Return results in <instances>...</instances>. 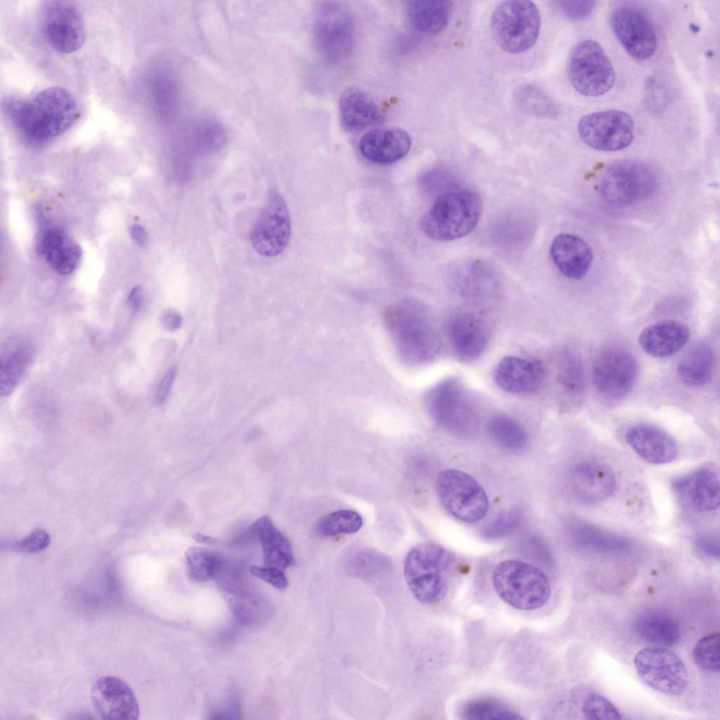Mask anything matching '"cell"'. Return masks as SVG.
Wrapping results in <instances>:
<instances>
[{"label":"cell","instance_id":"8fae6325","mask_svg":"<svg viewBox=\"0 0 720 720\" xmlns=\"http://www.w3.org/2000/svg\"><path fill=\"white\" fill-rule=\"evenodd\" d=\"M437 493L443 508L455 518L467 523L483 519L489 503L482 486L468 473L448 469L439 475Z\"/></svg>","mask_w":720,"mask_h":720},{"label":"cell","instance_id":"52a82bcc","mask_svg":"<svg viewBox=\"0 0 720 720\" xmlns=\"http://www.w3.org/2000/svg\"><path fill=\"white\" fill-rule=\"evenodd\" d=\"M541 16L536 4L527 0L499 4L491 17L492 35L505 51L516 54L529 49L536 41Z\"/></svg>","mask_w":720,"mask_h":720},{"label":"cell","instance_id":"f546056e","mask_svg":"<svg viewBox=\"0 0 720 720\" xmlns=\"http://www.w3.org/2000/svg\"><path fill=\"white\" fill-rule=\"evenodd\" d=\"M451 10V1L413 0L406 5V14L411 26L427 34L442 32L448 24Z\"/></svg>","mask_w":720,"mask_h":720},{"label":"cell","instance_id":"9c48e42d","mask_svg":"<svg viewBox=\"0 0 720 720\" xmlns=\"http://www.w3.org/2000/svg\"><path fill=\"white\" fill-rule=\"evenodd\" d=\"M355 22L347 7L335 1L321 3L315 12L313 35L323 59L337 64L348 58L355 41Z\"/></svg>","mask_w":720,"mask_h":720},{"label":"cell","instance_id":"ab89813d","mask_svg":"<svg viewBox=\"0 0 720 720\" xmlns=\"http://www.w3.org/2000/svg\"><path fill=\"white\" fill-rule=\"evenodd\" d=\"M188 139L199 150L213 151L223 146L226 139V131L217 121L202 120L195 123L188 130Z\"/></svg>","mask_w":720,"mask_h":720},{"label":"cell","instance_id":"f907efd6","mask_svg":"<svg viewBox=\"0 0 720 720\" xmlns=\"http://www.w3.org/2000/svg\"><path fill=\"white\" fill-rule=\"evenodd\" d=\"M697 550L707 557L719 558L720 553L719 536L713 534H703L695 540Z\"/></svg>","mask_w":720,"mask_h":720},{"label":"cell","instance_id":"f6af8a7d","mask_svg":"<svg viewBox=\"0 0 720 720\" xmlns=\"http://www.w3.org/2000/svg\"><path fill=\"white\" fill-rule=\"evenodd\" d=\"M582 712L587 719H621L617 708L607 698L599 695L588 697L582 705Z\"/></svg>","mask_w":720,"mask_h":720},{"label":"cell","instance_id":"c3c4849f","mask_svg":"<svg viewBox=\"0 0 720 720\" xmlns=\"http://www.w3.org/2000/svg\"><path fill=\"white\" fill-rule=\"evenodd\" d=\"M555 3L567 17L574 20H581L589 16L596 4L593 1H558Z\"/></svg>","mask_w":720,"mask_h":720},{"label":"cell","instance_id":"f35d334b","mask_svg":"<svg viewBox=\"0 0 720 720\" xmlns=\"http://www.w3.org/2000/svg\"><path fill=\"white\" fill-rule=\"evenodd\" d=\"M462 716L466 719H520L522 717L508 708L502 702L489 698H481L469 701L462 709Z\"/></svg>","mask_w":720,"mask_h":720},{"label":"cell","instance_id":"83f0119b","mask_svg":"<svg viewBox=\"0 0 720 720\" xmlns=\"http://www.w3.org/2000/svg\"><path fill=\"white\" fill-rule=\"evenodd\" d=\"M339 106L341 123L350 131L379 125L385 119L372 98L358 87L346 89L340 96Z\"/></svg>","mask_w":720,"mask_h":720},{"label":"cell","instance_id":"7c38bea8","mask_svg":"<svg viewBox=\"0 0 720 720\" xmlns=\"http://www.w3.org/2000/svg\"><path fill=\"white\" fill-rule=\"evenodd\" d=\"M634 356L617 345L603 348L596 355L592 370V381L596 391L609 399H619L634 387L638 375Z\"/></svg>","mask_w":720,"mask_h":720},{"label":"cell","instance_id":"5b68a950","mask_svg":"<svg viewBox=\"0 0 720 720\" xmlns=\"http://www.w3.org/2000/svg\"><path fill=\"white\" fill-rule=\"evenodd\" d=\"M425 401L432 420L450 434L470 437L477 432V406L458 379L448 378L437 383L428 392Z\"/></svg>","mask_w":720,"mask_h":720},{"label":"cell","instance_id":"9a60e30c","mask_svg":"<svg viewBox=\"0 0 720 720\" xmlns=\"http://www.w3.org/2000/svg\"><path fill=\"white\" fill-rule=\"evenodd\" d=\"M42 35L55 51L68 54L79 50L85 40V28L78 8L67 1H49L41 13Z\"/></svg>","mask_w":720,"mask_h":720},{"label":"cell","instance_id":"1f68e13d","mask_svg":"<svg viewBox=\"0 0 720 720\" xmlns=\"http://www.w3.org/2000/svg\"><path fill=\"white\" fill-rule=\"evenodd\" d=\"M714 356L711 347L700 342L693 345L680 359L677 373L680 380L690 387H700L710 379Z\"/></svg>","mask_w":720,"mask_h":720},{"label":"cell","instance_id":"e575fe53","mask_svg":"<svg viewBox=\"0 0 720 720\" xmlns=\"http://www.w3.org/2000/svg\"><path fill=\"white\" fill-rule=\"evenodd\" d=\"M636 629L642 639L655 645H672L680 638L678 624L663 614L651 613L641 617L636 623Z\"/></svg>","mask_w":720,"mask_h":720},{"label":"cell","instance_id":"603a6c76","mask_svg":"<svg viewBox=\"0 0 720 720\" xmlns=\"http://www.w3.org/2000/svg\"><path fill=\"white\" fill-rule=\"evenodd\" d=\"M572 479L574 495L586 504L603 502L613 494L617 487L612 470L596 461L577 464L572 469Z\"/></svg>","mask_w":720,"mask_h":720},{"label":"cell","instance_id":"60d3db41","mask_svg":"<svg viewBox=\"0 0 720 720\" xmlns=\"http://www.w3.org/2000/svg\"><path fill=\"white\" fill-rule=\"evenodd\" d=\"M523 514L520 508L513 507L499 513L481 530L487 540H496L509 536L520 526Z\"/></svg>","mask_w":720,"mask_h":720},{"label":"cell","instance_id":"f5cc1de1","mask_svg":"<svg viewBox=\"0 0 720 720\" xmlns=\"http://www.w3.org/2000/svg\"><path fill=\"white\" fill-rule=\"evenodd\" d=\"M160 323L165 329L175 331L181 327L182 319L177 312L167 311L161 315Z\"/></svg>","mask_w":720,"mask_h":720},{"label":"cell","instance_id":"7402d4cb","mask_svg":"<svg viewBox=\"0 0 720 720\" xmlns=\"http://www.w3.org/2000/svg\"><path fill=\"white\" fill-rule=\"evenodd\" d=\"M625 439L631 448L650 463H671L678 454V446L674 439L654 425L635 424L627 429Z\"/></svg>","mask_w":720,"mask_h":720},{"label":"cell","instance_id":"277c9868","mask_svg":"<svg viewBox=\"0 0 720 720\" xmlns=\"http://www.w3.org/2000/svg\"><path fill=\"white\" fill-rule=\"evenodd\" d=\"M482 212L480 196L470 190H454L440 195L422 217L420 226L430 238L449 241L470 233Z\"/></svg>","mask_w":720,"mask_h":720},{"label":"cell","instance_id":"11a10c76","mask_svg":"<svg viewBox=\"0 0 720 720\" xmlns=\"http://www.w3.org/2000/svg\"><path fill=\"white\" fill-rule=\"evenodd\" d=\"M130 236L132 240L140 246L144 245L148 240L146 229L139 224H134L130 228Z\"/></svg>","mask_w":720,"mask_h":720},{"label":"cell","instance_id":"5bb4252c","mask_svg":"<svg viewBox=\"0 0 720 720\" xmlns=\"http://www.w3.org/2000/svg\"><path fill=\"white\" fill-rule=\"evenodd\" d=\"M641 679L650 688L669 695H679L687 688L688 676L681 658L662 648H646L634 657Z\"/></svg>","mask_w":720,"mask_h":720},{"label":"cell","instance_id":"6da1fadb","mask_svg":"<svg viewBox=\"0 0 720 720\" xmlns=\"http://www.w3.org/2000/svg\"><path fill=\"white\" fill-rule=\"evenodd\" d=\"M6 114L17 132L32 143L49 142L69 130L79 117L72 94L60 86H50L25 98L10 99Z\"/></svg>","mask_w":720,"mask_h":720},{"label":"cell","instance_id":"836d02e7","mask_svg":"<svg viewBox=\"0 0 720 720\" xmlns=\"http://www.w3.org/2000/svg\"><path fill=\"white\" fill-rule=\"evenodd\" d=\"M32 358L29 345L20 344L11 347L1 354L0 393L11 394L26 372Z\"/></svg>","mask_w":720,"mask_h":720},{"label":"cell","instance_id":"4fadbf2b","mask_svg":"<svg viewBox=\"0 0 720 720\" xmlns=\"http://www.w3.org/2000/svg\"><path fill=\"white\" fill-rule=\"evenodd\" d=\"M577 131L580 139L589 147L600 151H617L632 143L634 123L623 110H603L583 116Z\"/></svg>","mask_w":720,"mask_h":720},{"label":"cell","instance_id":"d6a6232c","mask_svg":"<svg viewBox=\"0 0 720 720\" xmlns=\"http://www.w3.org/2000/svg\"><path fill=\"white\" fill-rule=\"evenodd\" d=\"M556 378L564 395L576 402L581 397L585 385L582 361L574 352L564 349L558 354Z\"/></svg>","mask_w":720,"mask_h":720},{"label":"cell","instance_id":"7bdbcfd3","mask_svg":"<svg viewBox=\"0 0 720 720\" xmlns=\"http://www.w3.org/2000/svg\"><path fill=\"white\" fill-rule=\"evenodd\" d=\"M518 102L528 112L543 117H553L556 108L549 97L538 88L525 85L518 90Z\"/></svg>","mask_w":720,"mask_h":720},{"label":"cell","instance_id":"3957f363","mask_svg":"<svg viewBox=\"0 0 720 720\" xmlns=\"http://www.w3.org/2000/svg\"><path fill=\"white\" fill-rule=\"evenodd\" d=\"M457 565L456 556L445 548L432 542L420 543L405 557V580L418 601L435 603L445 596Z\"/></svg>","mask_w":720,"mask_h":720},{"label":"cell","instance_id":"cb8c5ba5","mask_svg":"<svg viewBox=\"0 0 720 720\" xmlns=\"http://www.w3.org/2000/svg\"><path fill=\"white\" fill-rule=\"evenodd\" d=\"M411 146V137L406 131L396 127H383L365 133L359 140V150L368 160L385 165L403 158Z\"/></svg>","mask_w":720,"mask_h":720},{"label":"cell","instance_id":"44dd1931","mask_svg":"<svg viewBox=\"0 0 720 720\" xmlns=\"http://www.w3.org/2000/svg\"><path fill=\"white\" fill-rule=\"evenodd\" d=\"M544 377V368L539 361L518 356L503 358L494 372L497 385L514 394L535 392L541 386Z\"/></svg>","mask_w":720,"mask_h":720},{"label":"cell","instance_id":"bcb514c9","mask_svg":"<svg viewBox=\"0 0 720 720\" xmlns=\"http://www.w3.org/2000/svg\"><path fill=\"white\" fill-rule=\"evenodd\" d=\"M252 574L268 583L274 588L283 590L288 586V579L284 571L269 566L252 565L250 567Z\"/></svg>","mask_w":720,"mask_h":720},{"label":"cell","instance_id":"ffe728a7","mask_svg":"<svg viewBox=\"0 0 720 720\" xmlns=\"http://www.w3.org/2000/svg\"><path fill=\"white\" fill-rule=\"evenodd\" d=\"M445 331L454 353L464 361L480 357L489 342V332L485 324L470 312L459 311L449 316Z\"/></svg>","mask_w":720,"mask_h":720},{"label":"cell","instance_id":"8d00e7d4","mask_svg":"<svg viewBox=\"0 0 720 720\" xmlns=\"http://www.w3.org/2000/svg\"><path fill=\"white\" fill-rule=\"evenodd\" d=\"M185 557L188 576L195 582L209 581L220 572L223 565L218 554L202 548H188Z\"/></svg>","mask_w":720,"mask_h":720},{"label":"cell","instance_id":"ee69618b","mask_svg":"<svg viewBox=\"0 0 720 720\" xmlns=\"http://www.w3.org/2000/svg\"><path fill=\"white\" fill-rule=\"evenodd\" d=\"M158 101L160 113L169 120L175 116L178 107V89L175 79L166 74L160 77L158 87Z\"/></svg>","mask_w":720,"mask_h":720},{"label":"cell","instance_id":"8992f818","mask_svg":"<svg viewBox=\"0 0 720 720\" xmlns=\"http://www.w3.org/2000/svg\"><path fill=\"white\" fill-rule=\"evenodd\" d=\"M493 586L507 604L521 610L543 607L551 595L546 574L536 566L519 560H506L492 573Z\"/></svg>","mask_w":720,"mask_h":720},{"label":"cell","instance_id":"4316f807","mask_svg":"<svg viewBox=\"0 0 720 720\" xmlns=\"http://www.w3.org/2000/svg\"><path fill=\"white\" fill-rule=\"evenodd\" d=\"M690 338L688 327L678 321L664 320L643 328L638 338L641 348L655 357H668L678 352Z\"/></svg>","mask_w":720,"mask_h":720},{"label":"cell","instance_id":"d4e9b609","mask_svg":"<svg viewBox=\"0 0 720 720\" xmlns=\"http://www.w3.org/2000/svg\"><path fill=\"white\" fill-rule=\"evenodd\" d=\"M37 250L51 268L62 275L73 272L82 257L79 245L65 229L58 226L46 229L39 234Z\"/></svg>","mask_w":720,"mask_h":720},{"label":"cell","instance_id":"db71d44e","mask_svg":"<svg viewBox=\"0 0 720 720\" xmlns=\"http://www.w3.org/2000/svg\"><path fill=\"white\" fill-rule=\"evenodd\" d=\"M144 294L141 286H136L129 292L127 297V302L131 309L134 311H139L143 304Z\"/></svg>","mask_w":720,"mask_h":720},{"label":"cell","instance_id":"2e32d148","mask_svg":"<svg viewBox=\"0 0 720 720\" xmlns=\"http://www.w3.org/2000/svg\"><path fill=\"white\" fill-rule=\"evenodd\" d=\"M290 236V221L287 205L283 197L271 190L250 231L252 245L260 255L274 257L284 250Z\"/></svg>","mask_w":720,"mask_h":720},{"label":"cell","instance_id":"7a4b0ae2","mask_svg":"<svg viewBox=\"0 0 720 720\" xmlns=\"http://www.w3.org/2000/svg\"><path fill=\"white\" fill-rule=\"evenodd\" d=\"M384 321L400 357L418 365L433 359L440 349V340L429 313L411 301L388 307Z\"/></svg>","mask_w":720,"mask_h":720},{"label":"cell","instance_id":"b9f144b4","mask_svg":"<svg viewBox=\"0 0 720 720\" xmlns=\"http://www.w3.org/2000/svg\"><path fill=\"white\" fill-rule=\"evenodd\" d=\"M693 657L702 671L715 673L719 671V634L713 633L701 638L694 646Z\"/></svg>","mask_w":720,"mask_h":720},{"label":"cell","instance_id":"e0dca14e","mask_svg":"<svg viewBox=\"0 0 720 720\" xmlns=\"http://www.w3.org/2000/svg\"><path fill=\"white\" fill-rule=\"evenodd\" d=\"M615 35L626 52L634 59L645 60L655 53L657 34L650 18L641 9L622 5L610 15Z\"/></svg>","mask_w":720,"mask_h":720},{"label":"cell","instance_id":"d590c367","mask_svg":"<svg viewBox=\"0 0 720 720\" xmlns=\"http://www.w3.org/2000/svg\"><path fill=\"white\" fill-rule=\"evenodd\" d=\"M491 438L501 446L510 451H519L527 442L525 428L515 419L503 415L492 417L487 423Z\"/></svg>","mask_w":720,"mask_h":720},{"label":"cell","instance_id":"7dc6e473","mask_svg":"<svg viewBox=\"0 0 720 720\" xmlns=\"http://www.w3.org/2000/svg\"><path fill=\"white\" fill-rule=\"evenodd\" d=\"M50 543V536L44 530H36L25 539L11 545L12 550L23 553H37L45 549Z\"/></svg>","mask_w":720,"mask_h":720},{"label":"cell","instance_id":"ac0fdd59","mask_svg":"<svg viewBox=\"0 0 720 720\" xmlns=\"http://www.w3.org/2000/svg\"><path fill=\"white\" fill-rule=\"evenodd\" d=\"M91 699L98 715L103 719L136 720L139 707L136 695L122 679L104 676L92 685Z\"/></svg>","mask_w":720,"mask_h":720},{"label":"cell","instance_id":"681fc988","mask_svg":"<svg viewBox=\"0 0 720 720\" xmlns=\"http://www.w3.org/2000/svg\"><path fill=\"white\" fill-rule=\"evenodd\" d=\"M646 102L653 110H659L667 101L664 85L655 78L650 79L646 84Z\"/></svg>","mask_w":720,"mask_h":720},{"label":"cell","instance_id":"30bf717a","mask_svg":"<svg viewBox=\"0 0 720 720\" xmlns=\"http://www.w3.org/2000/svg\"><path fill=\"white\" fill-rule=\"evenodd\" d=\"M567 76L573 88L585 96L608 92L615 80L614 67L600 45L592 40L578 42L570 52Z\"/></svg>","mask_w":720,"mask_h":720},{"label":"cell","instance_id":"74e56055","mask_svg":"<svg viewBox=\"0 0 720 720\" xmlns=\"http://www.w3.org/2000/svg\"><path fill=\"white\" fill-rule=\"evenodd\" d=\"M363 525L360 514L354 510L342 509L331 512L320 519L316 525L319 534L326 536L352 534Z\"/></svg>","mask_w":720,"mask_h":720},{"label":"cell","instance_id":"4dcf8cb0","mask_svg":"<svg viewBox=\"0 0 720 720\" xmlns=\"http://www.w3.org/2000/svg\"><path fill=\"white\" fill-rule=\"evenodd\" d=\"M569 534L576 546L595 552H622L631 546L626 538L584 521L571 523Z\"/></svg>","mask_w":720,"mask_h":720},{"label":"cell","instance_id":"f1b7e54d","mask_svg":"<svg viewBox=\"0 0 720 720\" xmlns=\"http://www.w3.org/2000/svg\"><path fill=\"white\" fill-rule=\"evenodd\" d=\"M250 530L260 541L265 566L285 571L295 565V560L289 540L275 527L268 516L264 515L257 520Z\"/></svg>","mask_w":720,"mask_h":720},{"label":"cell","instance_id":"484cf974","mask_svg":"<svg viewBox=\"0 0 720 720\" xmlns=\"http://www.w3.org/2000/svg\"><path fill=\"white\" fill-rule=\"evenodd\" d=\"M551 257L558 271L566 278L579 280L590 269L593 252L582 238L570 233H560L552 241Z\"/></svg>","mask_w":720,"mask_h":720},{"label":"cell","instance_id":"816d5d0a","mask_svg":"<svg viewBox=\"0 0 720 720\" xmlns=\"http://www.w3.org/2000/svg\"><path fill=\"white\" fill-rule=\"evenodd\" d=\"M176 374V368L173 366L169 368L164 375L155 395V402L157 405H161L166 401L169 394Z\"/></svg>","mask_w":720,"mask_h":720},{"label":"cell","instance_id":"ba28073f","mask_svg":"<svg viewBox=\"0 0 720 720\" xmlns=\"http://www.w3.org/2000/svg\"><path fill=\"white\" fill-rule=\"evenodd\" d=\"M657 187V177L652 167L634 159H622L610 163L603 172L598 191L604 200L617 206L637 204L649 198Z\"/></svg>","mask_w":720,"mask_h":720},{"label":"cell","instance_id":"9f6ffc18","mask_svg":"<svg viewBox=\"0 0 720 720\" xmlns=\"http://www.w3.org/2000/svg\"><path fill=\"white\" fill-rule=\"evenodd\" d=\"M193 538L199 543L208 545H215L219 542V540L217 538L199 533L194 534L193 535Z\"/></svg>","mask_w":720,"mask_h":720},{"label":"cell","instance_id":"d6986e66","mask_svg":"<svg viewBox=\"0 0 720 720\" xmlns=\"http://www.w3.org/2000/svg\"><path fill=\"white\" fill-rule=\"evenodd\" d=\"M672 488L679 502L686 508L698 512L719 508V480L714 467L703 466L678 478Z\"/></svg>","mask_w":720,"mask_h":720}]
</instances>
